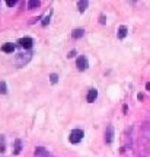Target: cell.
I'll return each mask as SVG.
<instances>
[{
	"label": "cell",
	"mask_w": 150,
	"mask_h": 157,
	"mask_svg": "<svg viewBox=\"0 0 150 157\" xmlns=\"http://www.w3.org/2000/svg\"><path fill=\"white\" fill-rule=\"evenodd\" d=\"M85 35V31L82 28H77V29H74V31H73L72 32V36L74 39H79V38H82V36H83Z\"/></svg>",
	"instance_id": "11"
},
{
	"label": "cell",
	"mask_w": 150,
	"mask_h": 157,
	"mask_svg": "<svg viewBox=\"0 0 150 157\" xmlns=\"http://www.w3.org/2000/svg\"><path fill=\"white\" fill-rule=\"evenodd\" d=\"M106 21H105V16H104V15H102V16H101V23H105Z\"/></svg>",
	"instance_id": "21"
},
{
	"label": "cell",
	"mask_w": 150,
	"mask_h": 157,
	"mask_svg": "<svg viewBox=\"0 0 150 157\" xmlns=\"http://www.w3.org/2000/svg\"><path fill=\"white\" fill-rule=\"evenodd\" d=\"M21 150H22V141L19 140H15V148H13V154H19L21 153Z\"/></svg>",
	"instance_id": "12"
},
{
	"label": "cell",
	"mask_w": 150,
	"mask_h": 157,
	"mask_svg": "<svg viewBox=\"0 0 150 157\" xmlns=\"http://www.w3.org/2000/svg\"><path fill=\"white\" fill-rule=\"evenodd\" d=\"M47 23H50V16H47V17L44 19V21H42V25H44V26L47 25Z\"/></svg>",
	"instance_id": "18"
},
{
	"label": "cell",
	"mask_w": 150,
	"mask_h": 157,
	"mask_svg": "<svg viewBox=\"0 0 150 157\" xmlns=\"http://www.w3.org/2000/svg\"><path fill=\"white\" fill-rule=\"evenodd\" d=\"M19 44H21V47H22V48H25V50H31V48H32L34 41H32V38L25 36V38H21V39H19Z\"/></svg>",
	"instance_id": "4"
},
{
	"label": "cell",
	"mask_w": 150,
	"mask_h": 157,
	"mask_svg": "<svg viewBox=\"0 0 150 157\" xmlns=\"http://www.w3.org/2000/svg\"><path fill=\"white\" fill-rule=\"evenodd\" d=\"M31 57H32V52H26V54H19V56H16V60H15V63H16V66H19V67H23L26 63L31 60Z\"/></svg>",
	"instance_id": "2"
},
{
	"label": "cell",
	"mask_w": 150,
	"mask_h": 157,
	"mask_svg": "<svg viewBox=\"0 0 150 157\" xmlns=\"http://www.w3.org/2000/svg\"><path fill=\"white\" fill-rule=\"evenodd\" d=\"M127 32H128V29H127V26H124V25H121L120 28H118V32H117V36L120 39H122V38H125L127 36Z\"/></svg>",
	"instance_id": "9"
},
{
	"label": "cell",
	"mask_w": 150,
	"mask_h": 157,
	"mask_svg": "<svg viewBox=\"0 0 150 157\" xmlns=\"http://www.w3.org/2000/svg\"><path fill=\"white\" fill-rule=\"evenodd\" d=\"M6 150V143H5V137L0 135V153H3Z\"/></svg>",
	"instance_id": "15"
},
{
	"label": "cell",
	"mask_w": 150,
	"mask_h": 157,
	"mask_svg": "<svg viewBox=\"0 0 150 157\" xmlns=\"http://www.w3.org/2000/svg\"><path fill=\"white\" fill-rule=\"evenodd\" d=\"M2 51L6 52V54H10V52L15 51V45L12 44V42H7V44H5L3 47H2Z\"/></svg>",
	"instance_id": "10"
},
{
	"label": "cell",
	"mask_w": 150,
	"mask_h": 157,
	"mask_svg": "<svg viewBox=\"0 0 150 157\" xmlns=\"http://www.w3.org/2000/svg\"><path fill=\"white\" fill-rule=\"evenodd\" d=\"M146 90H149V92H150V82H149V83H146Z\"/></svg>",
	"instance_id": "22"
},
{
	"label": "cell",
	"mask_w": 150,
	"mask_h": 157,
	"mask_svg": "<svg viewBox=\"0 0 150 157\" xmlns=\"http://www.w3.org/2000/svg\"><path fill=\"white\" fill-rule=\"evenodd\" d=\"M96 98H98V90L96 89H89L88 96H86V101L89 102V103H93V102L96 101Z\"/></svg>",
	"instance_id": "7"
},
{
	"label": "cell",
	"mask_w": 150,
	"mask_h": 157,
	"mask_svg": "<svg viewBox=\"0 0 150 157\" xmlns=\"http://www.w3.org/2000/svg\"><path fill=\"white\" fill-rule=\"evenodd\" d=\"M83 137H85V134L82 129H72V132L69 135V141H70L72 144H77V143L82 141Z\"/></svg>",
	"instance_id": "1"
},
{
	"label": "cell",
	"mask_w": 150,
	"mask_h": 157,
	"mask_svg": "<svg viewBox=\"0 0 150 157\" xmlns=\"http://www.w3.org/2000/svg\"><path fill=\"white\" fill-rule=\"evenodd\" d=\"M74 54H76V51L72 50L70 52H69V56H67V57H69V58H72V57H74Z\"/></svg>",
	"instance_id": "20"
},
{
	"label": "cell",
	"mask_w": 150,
	"mask_h": 157,
	"mask_svg": "<svg viewBox=\"0 0 150 157\" xmlns=\"http://www.w3.org/2000/svg\"><path fill=\"white\" fill-rule=\"evenodd\" d=\"M137 99H139V101H144V95H143V93H139V95H137Z\"/></svg>",
	"instance_id": "19"
},
{
	"label": "cell",
	"mask_w": 150,
	"mask_h": 157,
	"mask_svg": "<svg viewBox=\"0 0 150 157\" xmlns=\"http://www.w3.org/2000/svg\"><path fill=\"white\" fill-rule=\"evenodd\" d=\"M112 140H114V128H112V125H108L105 129V143L111 144Z\"/></svg>",
	"instance_id": "5"
},
{
	"label": "cell",
	"mask_w": 150,
	"mask_h": 157,
	"mask_svg": "<svg viewBox=\"0 0 150 157\" xmlns=\"http://www.w3.org/2000/svg\"><path fill=\"white\" fill-rule=\"evenodd\" d=\"M7 93V86L5 82H0V95H6Z\"/></svg>",
	"instance_id": "14"
},
{
	"label": "cell",
	"mask_w": 150,
	"mask_h": 157,
	"mask_svg": "<svg viewBox=\"0 0 150 157\" xmlns=\"http://www.w3.org/2000/svg\"><path fill=\"white\" fill-rule=\"evenodd\" d=\"M76 67H77L79 71H86V70L89 68V61H88V58L85 56H80L77 58V61H76Z\"/></svg>",
	"instance_id": "3"
},
{
	"label": "cell",
	"mask_w": 150,
	"mask_h": 157,
	"mask_svg": "<svg viewBox=\"0 0 150 157\" xmlns=\"http://www.w3.org/2000/svg\"><path fill=\"white\" fill-rule=\"evenodd\" d=\"M41 6V2L39 0H31V2H28V9L29 10H32V9H35V7H39Z\"/></svg>",
	"instance_id": "13"
},
{
	"label": "cell",
	"mask_w": 150,
	"mask_h": 157,
	"mask_svg": "<svg viewBox=\"0 0 150 157\" xmlns=\"http://www.w3.org/2000/svg\"><path fill=\"white\" fill-rule=\"evenodd\" d=\"M34 153H35V156H37V157H54L53 154H51V153L47 151L44 147H37Z\"/></svg>",
	"instance_id": "6"
},
{
	"label": "cell",
	"mask_w": 150,
	"mask_h": 157,
	"mask_svg": "<svg viewBox=\"0 0 150 157\" xmlns=\"http://www.w3.org/2000/svg\"><path fill=\"white\" fill-rule=\"evenodd\" d=\"M16 3H18L16 0H6V5L9 6V7H13V6L16 5Z\"/></svg>",
	"instance_id": "17"
},
{
	"label": "cell",
	"mask_w": 150,
	"mask_h": 157,
	"mask_svg": "<svg viewBox=\"0 0 150 157\" xmlns=\"http://www.w3.org/2000/svg\"><path fill=\"white\" fill-rule=\"evenodd\" d=\"M50 82H51L53 84H56L57 82H58V74H56V73L51 74V76H50Z\"/></svg>",
	"instance_id": "16"
},
{
	"label": "cell",
	"mask_w": 150,
	"mask_h": 157,
	"mask_svg": "<svg viewBox=\"0 0 150 157\" xmlns=\"http://www.w3.org/2000/svg\"><path fill=\"white\" fill-rule=\"evenodd\" d=\"M88 6H89V2H88V0H79L77 2V7H79V12H80V13H83V12L88 9Z\"/></svg>",
	"instance_id": "8"
}]
</instances>
